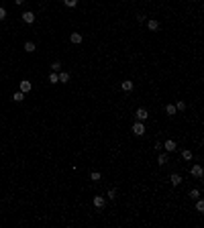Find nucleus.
I'll use <instances>...</instances> for the list:
<instances>
[{
	"instance_id": "ddd939ff",
	"label": "nucleus",
	"mask_w": 204,
	"mask_h": 228,
	"mask_svg": "<svg viewBox=\"0 0 204 228\" xmlns=\"http://www.w3.org/2000/svg\"><path fill=\"white\" fill-rule=\"evenodd\" d=\"M94 206L96 208H104V198L102 195H94Z\"/></svg>"
},
{
	"instance_id": "aec40b11",
	"label": "nucleus",
	"mask_w": 204,
	"mask_h": 228,
	"mask_svg": "<svg viewBox=\"0 0 204 228\" xmlns=\"http://www.w3.org/2000/svg\"><path fill=\"white\" fill-rule=\"evenodd\" d=\"M190 198H192V200H198V198H200V189H192Z\"/></svg>"
},
{
	"instance_id": "423d86ee",
	"label": "nucleus",
	"mask_w": 204,
	"mask_h": 228,
	"mask_svg": "<svg viewBox=\"0 0 204 228\" xmlns=\"http://www.w3.org/2000/svg\"><path fill=\"white\" fill-rule=\"evenodd\" d=\"M121 88L125 90V92H133V88H135V84H133L131 80H125V81L121 84Z\"/></svg>"
},
{
	"instance_id": "4be33fe9",
	"label": "nucleus",
	"mask_w": 204,
	"mask_h": 228,
	"mask_svg": "<svg viewBox=\"0 0 204 228\" xmlns=\"http://www.w3.org/2000/svg\"><path fill=\"white\" fill-rule=\"evenodd\" d=\"M65 2V6H69V8H74L76 4H78V0H63Z\"/></svg>"
},
{
	"instance_id": "dca6fc26",
	"label": "nucleus",
	"mask_w": 204,
	"mask_h": 228,
	"mask_svg": "<svg viewBox=\"0 0 204 228\" xmlns=\"http://www.w3.org/2000/svg\"><path fill=\"white\" fill-rule=\"evenodd\" d=\"M165 112L170 114V116H174V114H176V104H167V106H165Z\"/></svg>"
},
{
	"instance_id": "9b49d317",
	"label": "nucleus",
	"mask_w": 204,
	"mask_h": 228,
	"mask_svg": "<svg viewBox=\"0 0 204 228\" xmlns=\"http://www.w3.org/2000/svg\"><path fill=\"white\" fill-rule=\"evenodd\" d=\"M147 27H149V31H157L159 29V20H155V19L147 20Z\"/></svg>"
},
{
	"instance_id": "6ab92c4d",
	"label": "nucleus",
	"mask_w": 204,
	"mask_h": 228,
	"mask_svg": "<svg viewBox=\"0 0 204 228\" xmlns=\"http://www.w3.org/2000/svg\"><path fill=\"white\" fill-rule=\"evenodd\" d=\"M51 71H61V63L59 61H53V63H51Z\"/></svg>"
},
{
	"instance_id": "4468645a",
	"label": "nucleus",
	"mask_w": 204,
	"mask_h": 228,
	"mask_svg": "<svg viewBox=\"0 0 204 228\" xmlns=\"http://www.w3.org/2000/svg\"><path fill=\"white\" fill-rule=\"evenodd\" d=\"M47 80H49V84H59V78H57V71H51Z\"/></svg>"
},
{
	"instance_id": "f8f14e48",
	"label": "nucleus",
	"mask_w": 204,
	"mask_h": 228,
	"mask_svg": "<svg viewBox=\"0 0 204 228\" xmlns=\"http://www.w3.org/2000/svg\"><path fill=\"white\" fill-rule=\"evenodd\" d=\"M170 179H171V185H180V183H182V177H180L178 173H171Z\"/></svg>"
},
{
	"instance_id": "b1692460",
	"label": "nucleus",
	"mask_w": 204,
	"mask_h": 228,
	"mask_svg": "<svg viewBox=\"0 0 204 228\" xmlns=\"http://www.w3.org/2000/svg\"><path fill=\"white\" fill-rule=\"evenodd\" d=\"M176 110H186V102H178V104H176Z\"/></svg>"
},
{
	"instance_id": "20e7f679",
	"label": "nucleus",
	"mask_w": 204,
	"mask_h": 228,
	"mask_svg": "<svg viewBox=\"0 0 204 228\" xmlns=\"http://www.w3.org/2000/svg\"><path fill=\"white\" fill-rule=\"evenodd\" d=\"M163 149H165V153H174V151H176V141H171V139H170V141H165V143H163Z\"/></svg>"
},
{
	"instance_id": "5701e85b",
	"label": "nucleus",
	"mask_w": 204,
	"mask_h": 228,
	"mask_svg": "<svg viewBox=\"0 0 204 228\" xmlns=\"http://www.w3.org/2000/svg\"><path fill=\"white\" fill-rule=\"evenodd\" d=\"M196 210H198V212H202V210H204V202H202V200L196 202Z\"/></svg>"
},
{
	"instance_id": "7ed1b4c3",
	"label": "nucleus",
	"mask_w": 204,
	"mask_h": 228,
	"mask_svg": "<svg viewBox=\"0 0 204 228\" xmlns=\"http://www.w3.org/2000/svg\"><path fill=\"white\" fill-rule=\"evenodd\" d=\"M190 173L194 175V177H198V179H202V175H204V169L200 167V165H192V167H190Z\"/></svg>"
},
{
	"instance_id": "6e6552de",
	"label": "nucleus",
	"mask_w": 204,
	"mask_h": 228,
	"mask_svg": "<svg viewBox=\"0 0 204 228\" xmlns=\"http://www.w3.org/2000/svg\"><path fill=\"white\" fill-rule=\"evenodd\" d=\"M23 20H25L27 25H31V22H35V14L27 10V12H23Z\"/></svg>"
},
{
	"instance_id": "39448f33",
	"label": "nucleus",
	"mask_w": 204,
	"mask_h": 228,
	"mask_svg": "<svg viewBox=\"0 0 204 228\" xmlns=\"http://www.w3.org/2000/svg\"><path fill=\"white\" fill-rule=\"evenodd\" d=\"M31 88H33V84H31L29 80L20 81V92H23V94H29V92H31Z\"/></svg>"
},
{
	"instance_id": "393cba45",
	"label": "nucleus",
	"mask_w": 204,
	"mask_h": 228,
	"mask_svg": "<svg viewBox=\"0 0 204 228\" xmlns=\"http://www.w3.org/2000/svg\"><path fill=\"white\" fill-rule=\"evenodd\" d=\"M108 198L110 200H114L116 198V189H108Z\"/></svg>"
},
{
	"instance_id": "1a4fd4ad",
	"label": "nucleus",
	"mask_w": 204,
	"mask_h": 228,
	"mask_svg": "<svg viewBox=\"0 0 204 228\" xmlns=\"http://www.w3.org/2000/svg\"><path fill=\"white\" fill-rule=\"evenodd\" d=\"M57 78H59L61 84H68V81H69V74H68V71H57Z\"/></svg>"
},
{
	"instance_id": "412c9836",
	"label": "nucleus",
	"mask_w": 204,
	"mask_h": 228,
	"mask_svg": "<svg viewBox=\"0 0 204 228\" xmlns=\"http://www.w3.org/2000/svg\"><path fill=\"white\" fill-rule=\"evenodd\" d=\"M100 177H102V175L98 173V171H92V175H90V179H92V181H100Z\"/></svg>"
},
{
	"instance_id": "0eeeda50",
	"label": "nucleus",
	"mask_w": 204,
	"mask_h": 228,
	"mask_svg": "<svg viewBox=\"0 0 204 228\" xmlns=\"http://www.w3.org/2000/svg\"><path fill=\"white\" fill-rule=\"evenodd\" d=\"M82 39H84V37H82L80 33H72V35H69V41H72L74 45H80V43H82Z\"/></svg>"
},
{
	"instance_id": "9d476101",
	"label": "nucleus",
	"mask_w": 204,
	"mask_h": 228,
	"mask_svg": "<svg viewBox=\"0 0 204 228\" xmlns=\"http://www.w3.org/2000/svg\"><path fill=\"white\" fill-rule=\"evenodd\" d=\"M167 161H170V155H167V153H159V157H157V163H159V165H165Z\"/></svg>"
},
{
	"instance_id": "f03ea898",
	"label": "nucleus",
	"mask_w": 204,
	"mask_h": 228,
	"mask_svg": "<svg viewBox=\"0 0 204 228\" xmlns=\"http://www.w3.org/2000/svg\"><path fill=\"white\" fill-rule=\"evenodd\" d=\"M133 133H135L137 136H143V134H145V124H143V122H139V120H137L135 124H133Z\"/></svg>"
},
{
	"instance_id": "2eb2a0df",
	"label": "nucleus",
	"mask_w": 204,
	"mask_h": 228,
	"mask_svg": "<svg viewBox=\"0 0 204 228\" xmlns=\"http://www.w3.org/2000/svg\"><path fill=\"white\" fill-rule=\"evenodd\" d=\"M25 51H27V53H33L35 51V43L33 41H27V43H25Z\"/></svg>"
},
{
	"instance_id": "a878e982",
	"label": "nucleus",
	"mask_w": 204,
	"mask_h": 228,
	"mask_svg": "<svg viewBox=\"0 0 204 228\" xmlns=\"http://www.w3.org/2000/svg\"><path fill=\"white\" fill-rule=\"evenodd\" d=\"M2 19H6V8L0 6V20H2Z\"/></svg>"
},
{
	"instance_id": "f3484780",
	"label": "nucleus",
	"mask_w": 204,
	"mask_h": 228,
	"mask_svg": "<svg viewBox=\"0 0 204 228\" xmlns=\"http://www.w3.org/2000/svg\"><path fill=\"white\" fill-rule=\"evenodd\" d=\"M12 100L14 102H23L25 100V94H23V92H16V94H12Z\"/></svg>"
},
{
	"instance_id": "f257e3e1",
	"label": "nucleus",
	"mask_w": 204,
	"mask_h": 228,
	"mask_svg": "<svg viewBox=\"0 0 204 228\" xmlns=\"http://www.w3.org/2000/svg\"><path fill=\"white\" fill-rule=\"evenodd\" d=\"M135 116H137V120H139V122H145V120H147V116H149V112H147L145 108H137Z\"/></svg>"
},
{
	"instance_id": "bb28decb",
	"label": "nucleus",
	"mask_w": 204,
	"mask_h": 228,
	"mask_svg": "<svg viewBox=\"0 0 204 228\" xmlns=\"http://www.w3.org/2000/svg\"><path fill=\"white\" fill-rule=\"evenodd\" d=\"M14 2H16V4H23V2H25V0H14Z\"/></svg>"
},
{
	"instance_id": "a211bd4d",
	"label": "nucleus",
	"mask_w": 204,
	"mask_h": 228,
	"mask_svg": "<svg viewBox=\"0 0 204 228\" xmlns=\"http://www.w3.org/2000/svg\"><path fill=\"white\" fill-rule=\"evenodd\" d=\"M182 157L186 159V161H190V159H192V151H190V149H184V151H182Z\"/></svg>"
}]
</instances>
